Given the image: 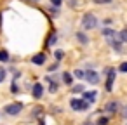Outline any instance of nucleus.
<instances>
[{"label":"nucleus","mask_w":127,"mask_h":125,"mask_svg":"<svg viewBox=\"0 0 127 125\" xmlns=\"http://www.w3.org/2000/svg\"><path fill=\"white\" fill-rule=\"evenodd\" d=\"M97 26V18L94 16V14H85L84 18H82V28L84 30H94Z\"/></svg>","instance_id":"f257e3e1"},{"label":"nucleus","mask_w":127,"mask_h":125,"mask_svg":"<svg viewBox=\"0 0 127 125\" xmlns=\"http://www.w3.org/2000/svg\"><path fill=\"white\" fill-rule=\"evenodd\" d=\"M70 106H71V109H73V111H85L91 104H89V102H85L84 99H77V97H73V99L70 101Z\"/></svg>","instance_id":"f03ea898"},{"label":"nucleus","mask_w":127,"mask_h":125,"mask_svg":"<svg viewBox=\"0 0 127 125\" xmlns=\"http://www.w3.org/2000/svg\"><path fill=\"white\" fill-rule=\"evenodd\" d=\"M21 109H23V104L21 102H11V104H7L4 108L5 115H9V116H16L18 113H21Z\"/></svg>","instance_id":"7ed1b4c3"},{"label":"nucleus","mask_w":127,"mask_h":125,"mask_svg":"<svg viewBox=\"0 0 127 125\" xmlns=\"http://www.w3.org/2000/svg\"><path fill=\"white\" fill-rule=\"evenodd\" d=\"M84 78L87 80V83H97V82H99V75H97V71H94V70L84 71Z\"/></svg>","instance_id":"20e7f679"},{"label":"nucleus","mask_w":127,"mask_h":125,"mask_svg":"<svg viewBox=\"0 0 127 125\" xmlns=\"http://www.w3.org/2000/svg\"><path fill=\"white\" fill-rule=\"evenodd\" d=\"M106 75H108V78H106V90L111 92L113 90V82H115V70L113 68H108L106 70Z\"/></svg>","instance_id":"39448f33"},{"label":"nucleus","mask_w":127,"mask_h":125,"mask_svg":"<svg viewBox=\"0 0 127 125\" xmlns=\"http://www.w3.org/2000/svg\"><path fill=\"white\" fill-rule=\"evenodd\" d=\"M96 97H97V92H96V90H89V92H84V101H85V102H89V104L96 102Z\"/></svg>","instance_id":"423d86ee"},{"label":"nucleus","mask_w":127,"mask_h":125,"mask_svg":"<svg viewBox=\"0 0 127 125\" xmlns=\"http://www.w3.org/2000/svg\"><path fill=\"white\" fill-rule=\"evenodd\" d=\"M103 35L108 38V42H111V40L118 38V35H117V33H115V30H111V28H104V30H103Z\"/></svg>","instance_id":"0eeeda50"},{"label":"nucleus","mask_w":127,"mask_h":125,"mask_svg":"<svg viewBox=\"0 0 127 125\" xmlns=\"http://www.w3.org/2000/svg\"><path fill=\"white\" fill-rule=\"evenodd\" d=\"M42 92H44L42 83H35V85H33V97H35V99H40V97H42Z\"/></svg>","instance_id":"6e6552de"},{"label":"nucleus","mask_w":127,"mask_h":125,"mask_svg":"<svg viewBox=\"0 0 127 125\" xmlns=\"http://www.w3.org/2000/svg\"><path fill=\"white\" fill-rule=\"evenodd\" d=\"M32 63L33 64H44L45 63V54H37V56H33V59H32Z\"/></svg>","instance_id":"1a4fd4ad"},{"label":"nucleus","mask_w":127,"mask_h":125,"mask_svg":"<svg viewBox=\"0 0 127 125\" xmlns=\"http://www.w3.org/2000/svg\"><path fill=\"white\" fill-rule=\"evenodd\" d=\"M117 109H118V102H117V101H110V102L106 104V111H108V113H115Z\"/></svg>","instance_id":"9d476101"},{"label":"nucleus","mask_w":127,"mask_h":125,"mask_svg":"<svg viewBox=\"0 0 127 125\" xmlns=\"http://www.w3.org/2000/svg\"><path fill=\"white\" fill-rule=\"evenodd\" d=\"M77 40H78L80 44H84V45H85V44H89V38H87L82 31H78V33H77Z\"/></svg>","instance_id":"9b49d317"},{"label":"nucleus","mask_w":127,"mask_h":125,"mask_svg":"<svg viewBox=\"0 0 127 125\" xmlns=\"http://www.w3.org/2000/svg\"><path fill=\"white\" fill-rule=\"evenodd\" d=\"M0 61H4V63H5V61H9V52H7V50H4V49L0 50Z\"/></svg>","instance_id":"f8f14e48"},{"label":"nucleus","mask_w":127,"mask_h":125,"mask_svg":"<svg viewBox=\"0 0 127 125\" xmlns=\"http://www.w3.org/2000/svg\"><path fill=\"white\" fill-rule=\"evenodd\" d=\"M63 82L66 85H71V75L70 73H63Z\"/></svg>","instance_id":"ddd939ff"},{"label":"nucleus","mask_w":127,"mask_h":125,"mask_svg":"<svg viewBox=\"0 0 127 125\" xmlns=\"http://www.w3.org/2000/svg\"><path fill=\"white\" fill-rule=\"evenodd\" d=\"M118 38H120V42H127V28L120 31V35H118Z\"/></svg>","instance_id":"4468645a"},{"label":"nucleus","mask_w":127,"mask_h":125,"mask_svg":"<svg viewBox=\"0 0 127 125\" xmlns=\"http://www.w3.org/2000/svg\"><path fill=\"white\" fill-rule=\"evenodd\" d=\"M54 56H56V59H58V61H61V59H63V56H64V52H63V50H56V52H54Z\"/></svg>","instance_id":"2eb2a0df"},{"label":"nucleus","mask_w":127,"mask_h":125,"mask_svg":"<svg viewBox=\"0 0 127 125\" xmlns=\"http://www.w3.org/2000/svg\"><path fill=\"white\" fill-rule=\"evenodd\" d=\"M106 123H108V118L106 116H103V118L97 120V125H106Z\"/></svg>","instance_id":"dca6fc26"},{"label":"nucleus","mask_w":127,"mask_h":125,"mask_svg":"<svg viewBox=\"0 0 127 125\" xmlns=\"http://www.w3.org/2000/svg\"><path fill=\"white\" fill-rule=\"evenodd\" d=\"M5 75H7V73H5V70H4V68H0V82H4Z\"/></svg>","instance_id":"f3484780"},{"label":"nucleus","mask_w":127,"mask_h":125,"mask_svg":"<svg viewBox=\"0 0 127 125\" xmlns=\"http://www.w3.org/2000/svg\"><path fill=\"white\" fill-rule=\"evenodd\" d=\"M54 42H56V35H54V33H52V35H51V38H49V40H47V45H52V44H54Z\"/></svg>","instance_id":"a211bd4d"},{"label":"nucleus","mask_w":127,"mask_h":125,"mask_svg":"<svg viewBox=\"0 0 127 125\" xmlns=\"http://www.w3.org/2000/svg\"><path fill=\"white\" fill-rule=\"evenodd\" d=\"M73 92H84V85H75L73 87Z\"/></svg>","instance_id":"6ab92c4d"},{"label":"nucleus","mask_w":127,"mask_h":125,"mask_svg":"<svg viewBox=\"0 0 127 125\" xmlns=\"http://www.w3.org/2000/svg\"><path fill=\"white\" fill-rule=\"evenodd\" d=\"M118 70H120V71H124V73H127V63H122V64L118 66Z\"/></svg>","instance_id":"aec40b11"},{"label":"nucleus","mask_w":127,"mask_h":125,"mask_svg":"<svg viewBox=\"0 0 127 125\" xmlns=\"http://www.w3.org/2000/svg\"><path fill=\"white\" fill-rule=\"evenodd\" d=\"M75 76H77V78H84V71H82V70H77V71H75Z\"/></svg>","instance_id":"412c9836"},{"label":"nucleus","mask_w":127,"mask_h":125,"mask_svg":"<svg viewBox=\"0 0 127 125\" xmlns=\"http://www.w3.org/2000/svg\"><path fill=\"white\" fill-rule=\"evenodd\" d=\"M49 89H51V92H56V90H58V85H56V82H51V87H49Z\"/></svg>","instance_id":"4be33fe9"},{"label":"nucleus","mask_w":127,"mask_h":125,"mask_svg":"<svg viewBox=\"0 0 127 125\" xmlns=\"http://www.w3.org/2000/svg\"><path fill=\"white\" fill-rule=\"evenodd\" d=\"M94 2H96V4H103V5H104V4H111V0H94Z\"/></svg>","instance_id":"5701e85b"},{"label":"nucleus","mask_w":127,"mask_h":125,"mask_svg":"<svg viewBox=\"0 0 127 125\" xmlns=\"http://www.w3.org/2000/svg\"><path fill=\"white\" fill-rule=\"evenodd\" d=\"M61 2H63V0H52V4H54V5H61Z\"/></svg>","instance_id":"b1692460"},{"label":"nucleus","mask_w":127,"mask_h":125,"mask_svg":"<svg viewBox=\"0 0 127 125\" xmlns=\"http://www.w3.org/2000/svg\"><path fill=\"white\" fill-rule=\"evenodd\" d=\"M30 2H38V0H30Z\"/></svg>","instance_id":"393cba45"}]
</instances>
